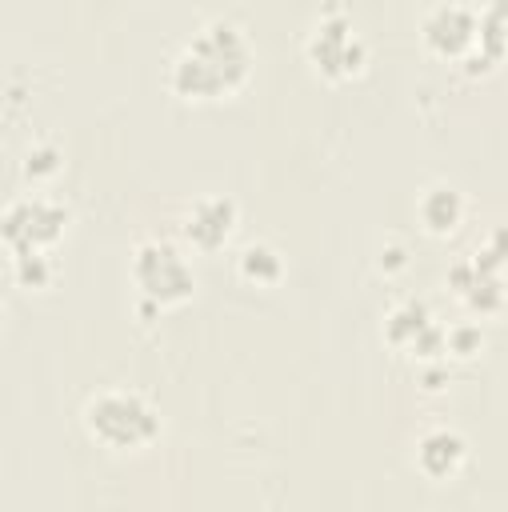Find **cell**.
I'll use <instances>...</instances> for the list:
<instances>
[{
	"label": "cell",
	"mask_w": 508,
	"mask_h": 512,
	"mask_svg": "<svg viewBox=\"0 0 508 512\" xmlns=\"http://www.w3.org/2000/svg\"><path fill=\"white\" fill-rule=\"evenodd\" d=\"M252 76V44L240 24L232 20H208L172 60L168 88L180 100H220L232 96Z\"/></svg>",
	"instance_id": "6da1fadb"
},
{
	"label": "cell",
	"mask_w": 508,
	"mask_h": 512,
	"mask_svg": "<svg viewBox=\"0 0 508 512\" xmlns=\"http://www.w3.org/2000/svg\"><path fill=\"white\" fill-rule=\"evenodd\" d=\"M80 420H84V432L100 448H112V452L148 448L164 428L160 408L144 392H132V388H104L88 396Z\"/></svg>",
	"instance_id": "7a4b0ae2"
},
{
	"label": "cell",
	"mask_w": 508,
	"mask_h": 512,
	"mask_svg": "<svg viewBox=\"0 0 508 512\" xmlns=\"http://www.w3.org/2000/svg\"><path fill=\"white\" fill-rule=\"evenodd\" d=\"M132 280L144 292V300L156 304V308L184 304L196 292L192 264L184 260V252L172 240H160V236H148V240L136 244V252H132Z\"/></svg>",
	"instance_id": "3957f363"
},
{
	"label": "cell",
	"mask_w": 508,
	"mask_h": 512,
	"mask_svg": "<svg viewBox=\"0 0 508 512\" xmlns=\"http://www.w3.org/2000/svg\"><path fill=\"white\" fill-rule=\"evenodd\" d=\"M304 56H308V64H312L324 80H352V76H360L364 64H368L364 40L356 36L352 20H348L344 12H336V8L324 12V16L312 24V32H308V40H304Z\"/></svg>",
	"instance_id": "277c9868"
},
{
	"label": "cell",
	"mask_w": 508,
	"mask_h": 512,
	"mask_svg": "<svg viewBox=\"0 0 508 512\" xmlns=\"http://www.w3.org/2000/svg\"><path fill=\"white\" fill-rule=\"evenodd\" d=\"M64 228H68V208L44 196H20L0 212V240L12 252L48 248L64 236Z\"/></svg>",
	"instance_id": "5b68a950"
},
{
	"label": "cell",
	"mask_w": 508,
	"mask_h": 512,
	"mask_svg": "<svg viewBox=\"0 0 508 512\" xmlns=\"http://www.w3.org/2000/svg\"><path fill=\"white\" fill-rule=\"evenodd\" d=\"M420 40L440 60H464L476 44V12L468 4L444 0L420 20Z\"/></svg>",
	"instance_id": "8992f818"
},
{
	"label": "cell",
	"mask_w": 508,
	"mask_h": 512,
	"mask_svg": "<svg viewBox=\"0 0 508 512\" xmlns=\"http://www.w3.org/2000/svg\"><path fill=\"white\" fill-rule=\"evenodd\" d=\"M236 216H240V208H236L232 196H204V200H196V204L184 212L180 232H184V240H188L196 252H216V248H224L228 236L236 232Z\"/></svg>",
	"instance_id": "52a82bcc"
},
{
	"label": "cell",
	"mask_w": 508,
	"mask_h": 512,
	"mask_svg": "<svg viewBox=\"0 0 508 512\" xmlns=\"http://www.w3.org/2000/svg\"><path fill=\"white\" fill-rule=\"evenodd\" d=\"M448 284L456 288V296H460L476 316H492V312H500V304H504V280H500V272L480 268L472 256H468V260H456V264L448 268Z\"/></svg>",
	"instance_id": "ba28073f"
},
{
	"label": "cell",
	"mask_w": 508,
	"mask_h": 512,
	"mask_svg": "<svg viewBox=\"0 0 508 512\" xmlns=\"http://www.w3.org/2000/svg\"><path fill=\"white\" fill-rule=\"evenodd\" d=\"M468 460V440L456 428H432L416 444V468L428 480H452Z\"/></svg>",
	"instance_id": "9c48e42d"
},
{
	"label": "cell",
	"mask_w": 508,
	"mask_h": 512,
	"mask_svg": "<svg viewBox=\"0 0 508 512\" xmlns=\"http://www.w3.org/2000/svg\"><path fill=\"white\" fill-rule=\"evenodd\" d=\"M504 56V0H488L484 12H476V44L464 56V72H488Z\"/></svg>",
	"instance_id": "30bf717a"
},
{
	"label": "cell",
	"mask_w": 508,
	"mask_h": 512,
	"mask_svg": "<svg viewBox=\"0 0 508 512\" xmlns=\"http://www.w3.org/2000/svg\"><path fill=\"white\" fill-rule=\"evenodd\" d=\"M416 216H420L424 232H432V236L456 232V224L464 220V196H460V188H452V184L424 188L420 200H416Z\"/></svg>",
	"instance_id": "8fae6325"
},
{
	"label": "cell",
	"mask_w": 508,
	"mask_h": 512,
	"mask_svg": "<svg viewBox=\"0 0 508 512\" xmlns=\"http://www.w3.org/2000/svg\"><path fill=\"white\" fill-rule=\"evenodd\" d=\"M428 324H436V320H432V308H428L424 300L408 296V300H400V304L384 316V340L396 344V348H412V344L424 336Z\"/></svg>",
	"instance_id": "7c38bea8"
},
{
	"label": "cell",
	"mask_w": 508,
	"mask_h": 512,
	"mask_svg": "<svg viewBox=\"0 0 508 512\" xmlns=\"http://www.w3.org/2000/svg\"><path fill=\"white\" fill-rule=\"evenodd\" d=\"M236 268H240V276L244 280H252V284H276L280 276H284V256L272 248V244H264V240H256V244H244L240 248V260H236Z\"/></svg>",
	"instance_id": "4fadbf2b"
},
{
	"label": "cell",
	"mask_w": 508,
	"mask_h": 512,
	"mask_svg": "<svg viewBox=\"0 0 508 512\" xmlns=\"http://www.w3.org/2000/svg\"><path fill=\"white\" fill-rule=\"evenodd\" d=\"M12 276H16V284H24V288H44V284L52 280V260L44 256V248L16 252V256H12Z\"/></svg>",
	"instance_id": "5bb4252c"
},
{
	"label": "cell",
	"mask_w": 508,
	"mask_h": 512,
	"mask_svg": "<svg viewBox=\"0 0 508 512\" xmlns=\"http://www.w3.org/2000/svg\"><path fill=\"white\" fill-rule=\"evenodd\" d=\"M480 344H484V328H480L476 320H464V324L444 328V352L472 356V352H480Z\"/></svg>",
	"instance_id": "9a60e30c"
},
{
	"label": "cell",
	"mask_w": 508,
	"mask_h": 512,
	"mask_svg": "<svg viewBox=\"0 0 508 512\" xmlns=\"http://www.w3.org/2000/svg\"><path fill=\"white\" fill-rule=\"evenodd\" d=\"M60 168V152L52 148V144H36L32 152H28V160H24V172L32 176V180H40V176H52Z\"/></svg>",
	"instance_id": "2e32d148"
},
{
	"label": "cell",
	"mask_w": 508,
	"mask_h": 512,
	"mask_svg": "<svg viewBox=\"0 0 508 512\" xmlns=\"http://www.w3.org/2000/svg\"><path fill=\"white\" fill-rule=\"evenodd\" d=\"M428 364H432V368H424V388H440V384L448 380V372H444L436 360H428Z\"/></svg>",
	"instance_id": "e0dca14e"
},
{
	"label": "cell",
	"mask_w": 508,
	"mask_h": 512,
	"mask_svg": "<svg viewBox=\"0 0 508 512\" xmlns=\"http://www.w3.org/2000/svg\"><path fill=\"white\" fill-rule=\"evenodd\" d=\"M384 256H388V260H384V264H388V268H400V264H404V252H400V248H396V244H392V248H388V252H384Z\"/></svg>",
	"instance_id": "ac0fdd59"
},
{
	"label": "cell",
	"mask_w": 508,
	"mask_h": 512,
	"mask_svg": "<svg viewBox=\"0 0 508 512\" xmlns=\"http://www.w3.org/2000/svg\"><path fill=\"white\" fill-rule=\"evenodd\" d=\"M0 312H4V308H0Z\"/></svg>",
	"instance_id": "d6986e66"
}]
</instances>
